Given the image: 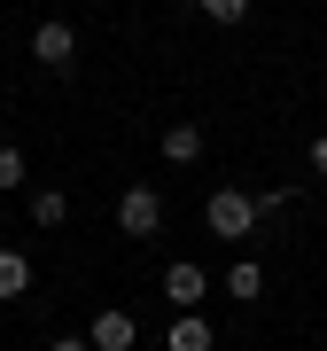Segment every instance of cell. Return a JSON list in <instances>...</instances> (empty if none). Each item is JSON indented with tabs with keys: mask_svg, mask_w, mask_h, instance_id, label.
I'll return each mask as SVG.
<instances>
[{
	"mask_svg": "<svg viewBox=\"0 0 327 351\" xmlns=\"http://www.w3.org/2000/svg\"><path fill=\"white\" fill-rule=\"evenodd\" d=\"M202 226H211L218 242H241L257 226V195H241V188H218L211 203H202Z\"/></svg>",
	"mask_w": 327,
	"mask_h": 351,
	"instance_id": "cell-1",
	"label": "cell"
},
{
	"mask_svg": "<svg viewBox=\"0 0 327 351\" xmlns=\"http://www.w3.org/2000/svg\"><path fill=\"white\" fill-rule=\"evenodd\" d=\"M117 226H125L133 242H148L156 226H164V195L156 188H125V195H117Z\"/></svg>",
	"mask_w": 327,
	"mask_h": 351,
	"instance_id": "cell-2",
	"label": "cell"
},
{
	"mask_svg": "<svg viewBox=\"0 0 327 351\" xmlns=\"http://www.w3.org/2000/svg\"><path fill=\"white\" fill-rule=\"evenodd\" d=\"M86 343H94V351H133V343H140V320L125 313V304H101L94 328H86Z\"/></svg>",
	"mask_w": 327,
	"mask_h": 351,
	"instance_id": "cell-3",
	"label": "cell"
},
{
	"mask_svg": "<svg viewBox=\"0 0 327 351\" xmlns=\"http://www.w3.org/2000/svg\"><path fill=\"white\" fill-rule=\"evenodd\" d=\"M164 297H172V304H187V313H195V304L211 297V274H202L195 258H172V265H164Z\"/></svg>",
	"mask_w": 327,
	"mask_h": 351,
	"instance_id": "cell-4",
	"label": "cell"
},
{
	"mask_svg": "<svg viewBox=\"0 0 327 351\" xmlns=\"http://www.w3.org/2000/svg\"><path fill=\"white\" fill-rule=\"evenodd\" d=\"M31 55H39L47 71H70V55H78V32H70V24H55V16H47V24L31 32Z\"/></svg>",
	"mask_w": 327,
	"mask_h": 351,
	"instance_id": "cell-5",
	"label": "cell"
},
{
	"mask_svg": "<svg viewBox=\"0 0 327 351\" xmlns=\"http://www.w3.org/2000/svg\"><path fill=\"white\" fill-rule=\"evenodd\" d=\"M195 156H202V125L172 117V125H164V164H195Z\"/></svg>",
	"mask_w": 327,
	"mask_h": 351,
	"instance_id": "cell-6",
	"label": "cell"
},
{
	"mask_svg": "<svg viewBox=\"0 0 327 351\" xmlns=\"http://www.w3.org/2000/svg\"><path fill=\"white\" fill-rule=\"evenodd\" d=\"M164 351H211V320H202V313H179L172 328H164Z\"/></svg>",
	"mask_w": 327,
	"mask_h": 351,
	"instance_id": "cell-7",
	"label": "cell"
},
{
	"mask_svg": "<svg viewBox=\"0 0 327 351\" xmlns=\"http://www.w3.org/2000/svg\"><path fill=\"white\" fill-rule=\"evenodd\" d=\"M226 297H241V304L265 297V265H257V258H234V265H226Z\"/></svg>",
	"mask_w": 327,
	"mask_h": 351,
	"instance_id": "cell-8",
	"label": "cell"
},
{
	"mask_svg": "<svg viewBox=\"0 0 327 351\" xmlns=\"http://www.w3.org/2000/svg\"><path fill=\"white\" fill-rule=\"evenodd\" d=\"M70 219V195L63 188H31V226H63Z\"/></svg>",
	"mask_w": 327,
	"mask_h": 351,
	"instance_id": "cell-9",
	"label": "cell"
},
{
	"mask_svg": "<svg viewBox=\"0 0 327 351\" xmlns=\"http://www.w3.org/2000/svg\"><path fill=\"white\" fill-rule=\"evenodd\" d=\"M31 289V258L24 250H0V297H24Z\"/></svg>",
	"mask_w": 327,
	"mask_h": 351,
	"instance_id": "cell-10",
	"label": "cell"
},
{
	"mask_svg": "<svg viewBox=\"0 0 327 351\" xmlns=\"http://www.w3.org/2000/svg\"><path fill=\"white\" fill-rule=\"evenodd\" d=\"M24 180H31V164H24V149H0V195H8V188H24Z\"/></svg>",
	"mask_w": 327,
	"mask_h": 351,
	"instance_id": "cell-11",
	"label": "cell"
},
{
	"mask_svg": "<svg viewBox=\"0 0 327 351\" xmlns=\"http://www.w3.org/2000/svg\"><path fill=\"white\" fill-rule=\"evenodd\" d=\"M202 16H211V24H241V16H250V0H195Z\"/></svg>",
	"mask_w": 327,
	"mask_h": 351,
	"instance_id": "cell-12",
	"label": "cell"
},
{
	"mask_svg": "<svg viewBox=\"0 0 327 351\" xmlns=\"http://www.w3.org/2000/svg\"><path fill=\"white\" fill-rule=\"evenodd\" d=\"M47 351H94V343H86V336H55Z\"/></svg>",
	"mask_w": 327,
	"mask_h": 351,
	"instance_id": "cell-13",
	"label": "cell"
},
{
	"mask_svg": "<svg viewBox=\"0 0 327 351\" xmlns=\"http://www.w3.org/2000/svg\"><path fill=\"white\" fill-rule=\"evenodd\" d=\"M312 172H319V180H327V133H319V141H312Z\"/></svg>",
	"mask_w": 327,
	"mask_h": 351,
	"instance_id": "cell-14",
	"label": "cell"
}]
</instances>
